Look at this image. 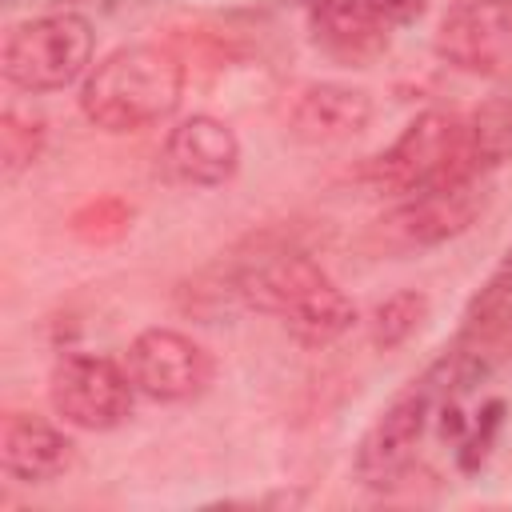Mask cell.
<instances>
[{
	"label": "cell",
	"mask_w": 512,
	"mask_h": 512,
	"mask_svg": "<svg viewBox=\"0 0 512 512\" xmlns=\"http://www.w3.org/2000/svg\"><path fill=\"white\" fill-rule=\"evenodd\" d=\"M232 292L256 308L276 316L300 344H332L356 324V304L348 292L304 252L292 248H260L236 268Z\"/></svg>",
	"instance_id": "obj_1"
},
{
	"label": "cell",
	"mask_w": 512,
	"mask_h": 512,
	"mask_svg": "<svg viewBox=\"0 0 512 512\" xmlns=\"http://www.w3.org/2000/svg\"><path fill=\"white\" fill-rule=\"evenodd\" d=\"M184 64L160 44H124L96 60L80 80V112L104 132H140L176 112Z\"/></svg>",
	"instance_id": "obj_2"
},
{
	"label": "cell",
	"mask_w": 512,
	"mask_h": 512,
	"mask_svg": "<svg viewBox=\"0 0 512 512\" xmlns=\"http://www.w3.org/2000/svg\"><path fill=\"white\" fill-rule=\"evenodd\" d=\"M492 172L480 168L468 136V116L460 112H420L384 152L364 160L360 180L372 184L376 192L392 196H412L436 184H456V180H488Z\"/></svg>",
	"instance_id": "obj_3"
},
{
	"label": "cell",
	"mask_w": 512,
	"mask_h": 512,
	"mask_svg": "<svg viewBox=\"0 0 512 512\" xmlns=\"http://www.w3.org/2000/svg\"><path fill=\"white\" fill-rule=\"evenodd\" d=\"M96 32L80 12H44L12 24L0 48L4 80L20 92H60L88 76Z\"/></svg>",
	"instance_id": "obj_4"
},
{
	"label": "cell",
	"mask_w": 512,
	"mask_h": 512,
	"mask_svg": "<svg viewBox=\"0 0 512 512\" xmlns=\"http://www.w3.org/2000/svg\"><path fill=\"white\" fill-rule=\"evenodd\" d=\"M444 396H460L456 380L444 364V356L420 376L412 380L364 432L360 448H356V476L368 488H392L396 480H404L412 472L416 460V444L428 432L432 412L440 408Z\"/></svg>",
	"instance_id": "obj_5"
},
{
	"label": "cell",
	"mask_w": 512,
	"mask_h": 512,
	"mask_svg": "<svg viewBox=\"0 0 512 512\" xmlns=\"http://www.w3.org/2000/svg\"><path fill=\"white\" fill-rule=\"evenodd\" d=\"M136 384L112 356L68 352L48 372L52 412L80 432H112L132 416Z\"/></svg>",
	"instance_id": "obj_6"
},
{
	"label": "cell",
	"mask_w": 512,
	"mask_h": 512,
	"mask_svg": "<svg viewBox=\"0 0 512 512\" xmlns=\"http://www.w3.org/2000/svg\"><path fill=\"white\" fill-rule=\"evenodd\" d=\"M484 204H488V180H456L400 196L396 208L376 220L380 248H396V252L436 248L468 232L484 212Z\"/></svg>",
	"instance_id": "obj_7"
},
{
	"label": "cell",
	"mask_w": 512,
	"mask_h": 512,
	"mask_svg": "<svg viewBox=\"0 0 512 512\" xmlns=\"http://www.w3.org/2000/svg\"><path fill=\"white\" fill-rule=\"evenodd\" d=\"M128 376L140 396L156 404H184L196 400L212 384V356L204 344L176 328H144L128 344Z\"/></svg>",
	"instance_id": "obj_8"
},
{
	"label": "cell",
	"mask_w": 512,
	"mask_h": 512,
	"mask_svg": "<svg viewBox=\"0 0 512 512\" xmlns=\"http://www.w3.org/2000/svg\"><path fill=\"white\" fill-rule=\"evenodd\" d=\"M436 56L468 76H512V0H460L436 28Z\"/></svg>",
	"instance_id": "obj_9"
},
{
	"label": "cell",
	"mask_w": 512,
	"mask_h": 512,
	"mask_svg": "<svg viewBox=\"0 0 512 512\" xmlns=\"http://www.w3.org/2000/svg\"><path fill=\"white\" fill-rule=\"evenodd\" d=\"M164 168L188 188H220L240 168V140L220 116L192 112L168 128Z\"/></svg>",
	"instance_id": "obj_10"
},
{
	"label": "cell",
	"mask_w": 512,
	"mask_h": 512,
	"mask_svg": "<svg viewBox=\"0 0 512 512\" xmlns=\"http://www.w3.org/2000/svg\"><path fill=\"white\" fill-rule=\"evenodd\" d=\"M368 124H372V96L340 80L304 84L288 108V132L300 144H316V148L344 144L360 136Z\"/></svg>",
	"instance_id": "obj_11"
},
{
	"label": "cell",
	"mask_w": 512,
	"mask_h": 512,
	"mask_svg": "<svg viewBox=\"0 0 512 512\" xmlns=\"http://www.w3.org/2000/svg\"><path fill=\"white\" fill-rule=\"evenodd\" d=\"M76 444L36 412H8L0 420V468L20 484H48L72 468Z\"/></svg>",
	"instance_id": "obj_12"
},
{
	"label": "cell",
	"mask_w": 512,
	"mask_h": 512,
	"mask_svg": "<svg viewBox=\"0 0 512 512\" xmlns=\"http://www.w3.org/2000/svg\"><path fill=\"white\" fill-rule=\"evenodd\" d=\"M304 16L316 48L340 64H368L388 48V24L368 0H304Z\"/></svg>",
	"instance_id": "obj_13"
},
{
	"label": "cell",
	"mask_w": 512,
	"mask_h": 512,
	"mask_svg": "<svg viewBox=\"0 0 512 512\" xmlns=\"http://www.w3.org/2000/svg\"><path fill=\"white\" fill-rule=\"evenodd\" d=\"M428 316V296L420 288H400L384 296L368 316V340L376 352H392L416 336V328Z\"/></svg>",
	"instance_id": "obj_14"
},
{
	"label": "cell",
	"mask_w": 512,
	"mask_h": 512,
	"mask_svg": "<svg viewBox=\"0 0 512 512\" xmlns=\"http://www.w3.org/2000/svg\"><path fill=\"white\" fill-rule=\"evenodd\" d=\"M468 136L480 168L496 172L512 156V92H500L468 112Z\"/></svg>",
	"instance_id": "obj_15"
},
{
	"label": "cell",
	"mask_w": 512,
	"mask_h": 512,
	"mask_svg": "<svg viewBox=\"0 0 512 512\" xmlns=\"http://www.w3.org/2000/svg\"><path fill=\"white\" fill-rule=\"evenodd\" d=\"M48 140V124L36 112L24 108H4L0 116V172L4 180H16L24 168H32L44 152Z\"/></svg>",
	"instance_id": "obj_16"
},
{
	"label": "cell",
	"mask_w": 512,
	"mask_h": 512,
	"mask_svg": "<svg viewBox=\"0 0 512 512\" xmlns=\"http://www.w3.org/2000/svg\"><path fill=\"white\" fill-rule=\"evenodd\" d=\"M128 228H132V204L124 196H112V192L84 200L68 216V232L80 244H112V240L128 236Z\"/></svg>",
	"instance_id": "obj_17"
},
{
	"label": "cell",
	"mask_w": 512,
	"mask_h": 512,
	"mask_svg": "<svg viewBox=\"0 0 512 512\" xmlns=\"http://www.w3.org/2000/svg\"><path fill=\"white\" fill-rule=\"evenodd\" d=\"M500 420H504V400H488V404L476 412V420H468V432L460 436V448H456V460H460L464 472H476V468L488 460L492 440H496V432H500Z\"/></svg>",
	"instance_id": "obj_18"
},
{
	"label": "cell",
	"mask_w": 512,
	"mask_h": 512,
	"mask_svg": "<svg viewBox=\"0 0 512 512\" xmlns=\"http://www.w3.org/2000/svg\"><path fill=\"white\" fill-rule=\"evenodd\" d=\"M368 8L388 24V28H404L416 24L428 12V0H368Z\"/></svg>",
	"instance_id": "obj_19"
}]
</instances>
